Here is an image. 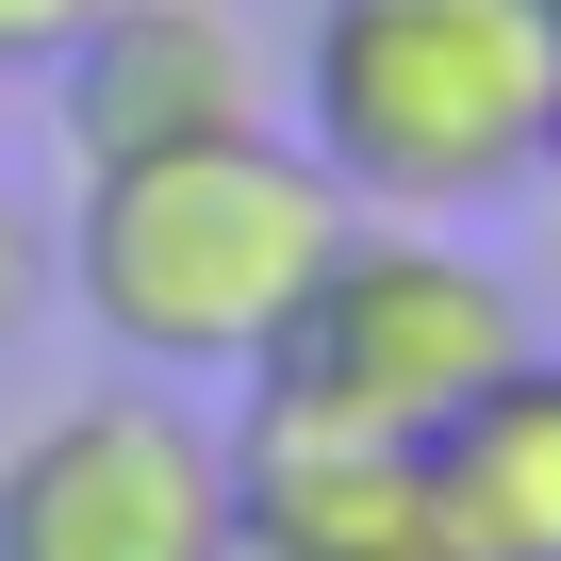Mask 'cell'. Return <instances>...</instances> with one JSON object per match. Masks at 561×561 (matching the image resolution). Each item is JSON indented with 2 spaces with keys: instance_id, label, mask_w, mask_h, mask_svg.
Returning a JSON list of instances; mask_svg holds the SVG:
<instances>
[{
  "instance_id": "1",
  "label": "cell",
  "mask_w": 561,
  "mask_h": 561,
  "mask_svg": "<svg viewBox=\"0 0 561 561\" xmlns=\"http://www.w3.org/2000/svg\"><path fill=\"white\" fill-rule=\"evenodd\" d=\"M331 231H347V182L264 116V133H198V149L83 165V198L50 231V280H67L149 380H248L280 347V314L314 298Z\"/></svg>"
},
{
  "instance_id": "2",
  "label": "cell",
  "mask_w": 561,
  "mask_h": 561,
  "mask_svg": "<svg viewBox=\"0 0 561 561\" xmlns=\"http://www.w3.org/2000/svg\"><path fill=\"white\" fill-rule=\"evenodd\" d=\"M561 0H314L298 34V149L347 215H495L545 182Z\"/></svg>"
},
{
  "instance_id": "3",
  "label": "cell",
  "mask_w": 561,
  "mask_h": 561,
  "mask_svg": "<svg viewBox=\"0 0 561 561\" xmlns=\"http://www.w3.org/2000/svg\"><path fill=\"white\" fill-rule=\"evenodd\" d=\"M495 364H528V298L479 264V248H446V215H347L331 231V264H314V298L280 314V347L248 364L264 397H298V413H331V430H446Z\"/></svg>"
},
{
  "instance_id": "4",
  "label": "cell",
  "mask_w": 561,
  "mask_h": 561,
  "mask_svg": "<svg viewBox=\"0 0 561 561\" xmlns=\"http://www.w3.org/2000/svg\"><path fill=\"white\" fill-rule=\"evenodd\" d=\"M0 561H231V446L165 380H100L0 446Z\"/></svg>"
},
{
  "instance_id": "5",
  "label": "cell",
  "mask_w": 561,
  "mask_h": 561,
  "mask_svg": "<svg viewBox=\"0 0 561 561\" xmlns=\"http://www.w3.org/2000/svg\"><path fill=\"white\" fill-rule=\"evenodd\" d=\"M215 446H231V545L248 561H446L430 545V479H413L397 430H331V413L248 380V413Z\"/></svg>"
},
{
  "instance_id": "6",
  "label": "cell",
  "mask_w": 561,
  "mask_h": 561,
  "mask_svg": "<svg viewBox=\"0 0 561 561\" xmlns=\"http://www.w3.org/2000/svg\"><path fill=\"white\" fill-rule=\"evenodd\" d=\"M67 149L133 165V149H198V133H264V50L231 34V0H100V18L50 50Z\"/></svg>"
},
{
  "instance_id": "7",
  "label": "cell",
  "mask_w": 561,
  "mask_h": 561,
  "mask_svg": "<svg viewBox=\"0 0 561 561\" xmlns=\"http://www.w3.org/2000/svg\"><path fill=\"white\" fill-rule=\"evenodd\" d=\"M413 479L446 561H561V364H495L446 430H413Z\"/></svg>"
},
{
  "instance_id": "8",
  "label": "cell",
  "mask_w": 561,
  "mask_h": 561,
  "mask_svg": "<svg viewBox=\"0 0 561 561\" xmlns=\"http://www.w3.org/2000/svg\"><path fill=\"white\" fill-rule=\"evenodd\" d=\"M34 314H50V215H34L18 182H0V347H18Z\"/></svg>"
},
{
  "instance_id": "9",
  "label": "cell",
  "mask_w": 561,
  "mask_h": 561,
  "mask_svg": "<svg viewBox=\"0 0 561 561\" xmlns=\"http://www.w3.org/2000/svg\"><path fill=\"white\" fill-rule=\"evenodd\" d=\"M83 18H100V0H0V83H18V67H50Z\"/></svg>"
},
{
  "instance_id": "10",
  "label": "cell",
  "mask_w": 561,
  "mask_h": 561,
  "mask_svg": "<svg viewBox=\"0 0 561 561\" xmlns=\"http://www.w3.org/2000/svg\"><path fill=\"white\" fill-rule=\"evenodd\" d=\"M545 182H561V100H545Z\"/></svg>"
}]
</instances>
